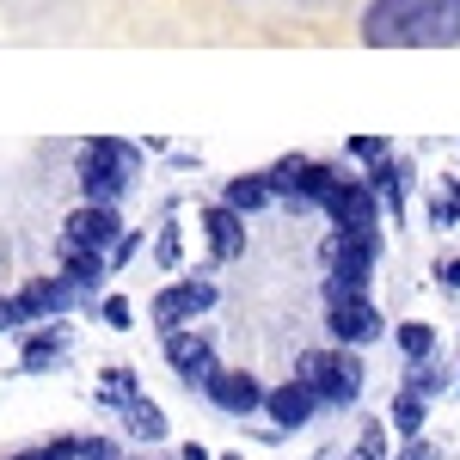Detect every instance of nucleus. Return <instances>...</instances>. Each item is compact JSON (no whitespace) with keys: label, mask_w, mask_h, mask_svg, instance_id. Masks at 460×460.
Masks as SVG:
<instances>
[{"label":"nucleus","mask_w":460,"mask_h":460,"mask_svg":"<svg viewBox=\"0 0 460 460\" xmlns=\"http://www.w3.org/2000/svg\"><path fill=\"white\" fill-rule=\"evenodd\" d=\"M362 43L368 49H455L460 0H368Z\"/></svg>","instance_id":"nucleus-1"},{"label":"nucleus","mask_w":460,"mask_h":460,"mask_svg":"<svg viewBox=\"0 0 460 460\" xmlns=\"http://www.w3.org/2000/svg\"><path fill=\"white\" fill-rule=\"evenodd\" d=\"M136 172H142V147L117 142V136H93L80 147V190H86V203H111L117 209V197L136 184Z\"/></svg>","instance_id":"nucleus-2"},{"label":"nucleus","mask_w":460,"mask_h":460,"mask_svg":"<svg viewBox=\"0 0 460 460\" xmlns=\"http://www.w3.org/2000/svg\"><path fill=\"white\" fill-rule=\"evenodd\" d=\"M295 375H301L325 405H356V399H362V362L350 356V344H338V350H307L295 362Z\"/></svg>","instance_id":"nucleus-3"},{"label":"nucleus","mask_w":460,"mask_h":460,"mask_svg":"<svg viewBox=\"0 0 460 460\" xmlns=\"http://www.w3.org/2000/svg\"><path fill=\"white\" fill-rule=\"evenodd\" d=\"M74 295H80V288H74L68 277H31V283L6 301V319H13V325H43V314H68Z\"/></svg>","instance_id":"nucleus-4"},{"label":"nucleus","mask_w":460,"mask_h":460,"mask_svg":"<svg viewBox=\"0 0 460 460\" xmlns=\"http://www.w3.org/2000/svg\"><path fill=\"white\" fill-rule=\"evenodd\" d=\"M123 240V221L111 203H80V209L62 221V246L68 252H111Z\"/></svg>","instance_id":"nucleus-5"},{"label":"nucleus","mask_w":460,"mask_h":460,"mask_svg":"<svg viewBox=\"0 0 460 460\" xmlns=\"http://www.w3.org/2000/svg\"><path fill=\"white\" fill-rule=\"evenodd\" d=\"M319 209L332 215V227H381V190L368 178H338Z\"/></svg>","instance_id":"nucleus-6"},{"label":"nucleus","mask_w":460,"mask_h":460,"mask_svg":"<svg viewBox=\"0 0 460 460\" xmlns=\"http://www.w3.org/2000/svg\"><path fill=\"white\" fill-rule=\"evenodd\" d=\"M209 307H215V283H209V277H190V283H166L160 295H154V307H147V314H154L160 332H178L184 319L209 314Z\"/></svg>","instance_id":"nucleus-7"},{"label":"nucleus","mask_w":460,"mask_h":460,"mask_svg":"<svg viewBox=\"0 0 460 460\" xmlns=\"http://www.w3.org/2000/svg\"><path fill=\"white\" fill-rule=\"evenodd\" d=\"M160 338H166V362H172L178 381H184V387H209L215 368H221L215 350H209V338H203V332H184V325H178V332H160Z\"/></svg>","instance_id":"nucleus-8"},{"label":"nucleus","mask_w":460,"mask_h":460,"mask_svg":"<svg viewBox=\"0 0 460 460\" xmlns=\"http://www.w3.org/2000/svg\"><path fill=\"white\" fill-rule=\"evenodd\" d=\"M325 332L356 350V344H375L387 325H381V314L368 307V295H350V301H325Z\"/></svg>","instance_id":"nucleus-9"},{"label":"nucleus","mask_w":460,"mask_h":460,"mask_svg":"<svg viewBox=\"0 0 460 460\" xmlns=\"http://www.w3.org/2000/svg\"><path fill=\"white\" fill-rule=\"evenodd\" d=\"M325 270H375V258H381V227H332V240H325Z\"/></svg>","instance_id":"nucleus-10"},{"label":"nucleus","mask_w":460,"mask_h":460,"mask_svg":"<svg viewBox=\"0 0 460 460\" xmlns=\"http://www.w3.org/2000/svg\"><path fill=\"white\" fill-rule=\"evenodd\" d=\"M203 393H209L215 411H227V418H246V411H258L270 399V387H258V375H246V368H215V381Z\"/></svg>","instance_id":"nucleus-11"},{"label":"nucleus","mask_w":460,"mask_h":460,"mask_svg":"<svg viewBox=\"0 0 460 460\" xmlns=\"http://www.w3.org/2000/svg\"><path fill=\"white\" fill-rule=\"evenodd\" d=\"M319 405H325V399H319L314 387H307V381H301V375H295V381H283V387H270V399H264V411H270V424L283 429H301L307 424V418H314Z\"/></svg>","instance_id":"nucleus-12"},{"label":"nucleus","mask_w":460,"mask_h":460,"mask_svg":"<svg viewBox=\"0 0 460 460\" xmlns=\"http://www.w3.org/2000/svg\"><path fill=\"white\" fill-rule=\"evenodd\" d=\"M203 227H209V258L215 264H234V258L246 252V215L240 209L215 203V209H203Z\"/></svg>","instance_id":"nucleus-13"},{"label":"nucleus","mask_w":460,"mask_h":460,"mask_svg":"<svg viewBox=\"0 0 460 460\" xmlns=\"http://www.w3.org/2000/svg\"><path fill=\"white\" fill-rule=\"evenodd\" d=\"M227 209H240V215H258V209H270L277 203V184H270V172H246V178H227V197H221Z\"/></svg>","instance_id":"nucleus-14"},{"label":"nucleus","mask_w":460,"mask_h":460,"mask_svg":"<svg viewBox=\"0 0 460 460\" xmlns=\"http://www.w3.org/2000/svg\"><path fill=\"white\" fill-rule=\"evenodd\" d=\"M105 270H111V252H68L62 246V277H68L80 295H93V288L105 283Z\"/></svg>","instance_id":"nucleus-15"},{"label":"nucleus","mask_w":460,"mask_h":460,"mask_svg":"<svg viewBox=\"0 0 460 460\" xmlns=\"http://www.w3.org/2000/svg\"><path fill=\"white\" fill-rule=\"evenodd\" d=\"M123 418H129V429H136L142 442H160V436H166V411H160L154 399H142V393L123 405Z\"/></svg>","instance_id":"nucleus-16"},{"label":"nucleus","mask_w":460,"mask_h":460,"mask_svg":"<svg viewBox=\"0 0 460 460\" xmlns=\"http://www.w3.org/2000/svg\"><path fill=\"white\" fill-rule=\"evenodd\" d=\"M368 184L387 197V209H393V215H405V166H399L393 154L381 160V166H375V172H368Z\"/></svg>","instance_id":"nucleus-17"},{"label":"nucleus","mask_w":460,"mask_h":460,"mask_svg":"<svg viewBox=\"0 0 460 460\" xmlns=\"http://www.w3.org/2000/svg\"><path fill=\"white\" fill-rule=\"evenodd\" d=\"M393 429H399L405 442L424 436V393H399V399H393Z\"/></svg>","instance_id":"nucleus-18"},{"label":"nucleus","mask_w":460,"mask_h":460,"mask_svg":"<svg viewBox=\"0 0 460 460\" xmlns=\"http://www.w3.org/2000/svg\"><path fill=\"white\" fill-rule=\"evenodd\" d=\"M448 387V368H442V362H436V356H418V362H411V368H405V393H442Z\"/></svg>","instance_id":"nucleus-19"},{"label":"nucleus","mask_w":460,"mask_h":460,"mask_svg":"<svg viewBox=\"0 0 460 460\" xmlns=\"http://www.w3.org/2000/svg\"><path fill=\"white\" fill-rule=\"evenodd\" d=\"M399 350H405V362L436 356V325H424V319H405V325H399Z\"/></svg>","instance_id":"nucleus-20"},{"label":"nucleus","mask_w":460,"mask_h":460,"mask_svg":"<svg viewBox=\"0 0 460 460\" xmlns=\"http://www.w3.org/2000/svg\"><path fill=\"white\" fill-rule=\"evenodd\" d=\"M19 362H25V375H43V368H56V362H62V332H49V338H31Z\"/></svg>","instance_id":"nucleus-21"},{"label":"nucleus","mask_w":460,"mask_h":460,"mask_svg":"<svg viewBox=\"0 0 460 460\" xmlns=\"http://www.w3.org/2000/svg\"><path fill=\"white\" fill-rule=\"evenodd\" d=\"M368 295V270H325V301H350Z\"/></svg>","instance_id":"nucleus-22"},{"label":"nucleus","mask_w":460,"mask_h":460,"mask_svg":"<svg viewBox=\"0 0 460 460\" xmlns=\"http://www.w3.org/2000/svg\"><path fill=\"white\" fill-rule=\"evenodd\" d=\"M80 448H86V442H74V436H56V442H43V448H25V455H13V460H80Z\"/></svg>","instance_id":"nucleus-23"},{"label":"nucleus","mask_w":460,"mask_h":460,"mask_svg":"<svg viewBox=\"0 0 460 460\" xmlns=\"http://www.w3.org/2000/svg\"><path fill=\"white\" fill-rule=\"evenodd\" d=\"M350 460H387V424H362Z\"/></svg>","instance_id":"nucleus-24"},{"label":"nucleus","mask_w":460,"mask_h":460,"mask_svg":"<svg viewBox=\"0 0 460 460\" xmlns=\"http://www.w3.org/2000/svg\"><path fill=\"white\" fill-rule=\"evenodd\" d=\"M99 314H105V325H117V332H129V325H136V307H129L123 295H105V307H99Z\"/></svg>","instance_id":"nucleus-25"},{"label":"nucleus","mask_w":460,"mask_h":460,"mask_svg":"<svg viewBox=\"0 0 460 460\" xmlns=\"http://www.w3.org/2000/svg\"><path fill=\"white\" fill-rule=\"evenodd\" d=\"M154 264H160V270H178V227H166V234L154 240Z\"/></svg>","instance_id":"nucleus-26"},{"label":"nucleus","mask_w":460,"mask_h":460,"mask_svg":"<svg viewBox=\"0 0 460 460\" xmlns=\"http://www.w3.org/2000/svg\"><path fill=\"white\" fill-rule=\"evenodd\" d=\"M350 154H356V160H387V136H356Z\"/></svg>","instance_id":"nucleus-27"},{"label":"nucleus","mask_w":460,"mask_h":460,"mask_svg":"<svg viewBox=\"0 0 460 460\" xmlns=\"http://www.w3.org/2000/svg\"><path fill=\"white\" fill-rule=\"evenodd\" d=\"M80 460H123V448H117L111 436H93V442L80 448Z\"/></svg>","instance_id":"nucleus-28"},{"label":"nucleus","mask_w":460,"mask_h":460,"mask_svg":"<svg viewBox=\"0 0 460 460\" xmlns=\"http://www.w3.org/2000/svg\"><path fill=\"white\" fill-rule=\"evenodd\" d=\"M429 221H436V227H455V221H460V197H442V203H429Z\"/></svg>","instance_id":"nucleus-29"},{"label":"nucleus","mask_w":460,"mask_h":460,"mask_svg":"<svg viewBox=\"0 0 460 460\" xmlns=\"http://www.w3.org/2000/svg\"><path fill=\"white\" fill-rule=\"evenodd\" d=\"M393 460H442V448L418 436V442H405V448H399V455H393Z\"/></svg>","instance_id":"nucleus-30"},{"label":"nucleus","mask_w":460,"mask_h":460,"mask_svg":"<svg viewBox=\"0 0 460 460\" xmlns=\"http://www.w3.org/2000/svg\"><path fill=\"white\" fill-rule=\"evenodd\" d=\"M136 252H142V240H136V234H123V240H117V246H111V264H129V258H136Z\"/></svg>","instance_id":"nucleus-31"},{"label":"nucleus","mask_w":460,"mask_h":460,"mask_svg":"<svg viewBox=\"0 0 460 460\" xmlns=\"http://www.w3.org/2000/svg\"><path fill=\"white\" fill-rule=\"evenodd\" d=\"M436 277H442V288H460V258H442V270H436Z\"/></svg>","instance_id":"nucleus-32"},{"label":"nucleus","mask_w":460,"mask_h":460,"mask_svg":"<svg viewBox=\"0 0 460 460\" xmlns=\"http://www.w3.org/2000/svg\"><path fill=\"white\" fill-rule=\"evenodd\" d=\"M184 460H215L209 448H197V442H184Z\"/></svg>","instance_id":"nucleus-33"},{"label":"nucleus","mask_w":460,"mask_h":460,"mask_svg":"<svg viewBox=\"0 0 460 460\" xmlns=\"http://www.w3.org/2000/svg\"><path fill=\"white\" fill-rule=\"evenodd\" d=\"M455 387H460V381H455Z\"/></svg>","instance_id":"nucleus-34"}]
</instances>
